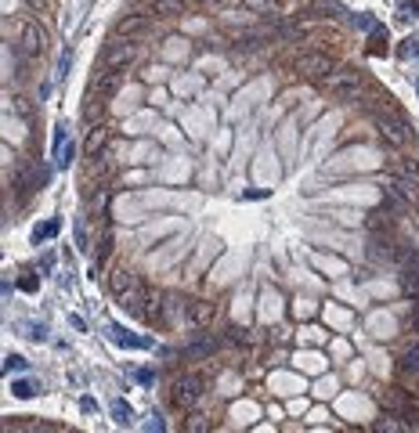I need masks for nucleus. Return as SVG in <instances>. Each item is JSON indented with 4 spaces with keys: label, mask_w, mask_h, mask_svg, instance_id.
I'll use <instances>...</instances> for the list:
<instances>
[{
    "label": "nucleus",
    "mask_w": 419,
    "mask_h": 433,
    "mask_svg": "<svg viewBox=\"0 0 419 433\" xmlns=\"http://www.w3.org/2000/svg\"><path fill=\"white\" fill-rule=\"evenodd\" d=\"M217 350H221V339H217V336H210V332H202L185 354H188V358H210V354H217Z\"/></svg>",
    "instance_id": "obj_15"
},
{
    "label": "nucleus",
    "mask_w": 419,
    "mask_h": 433,
    "mask_svg": "<svg viewBox=\"0 0 419 433\" xmlns=\"http://www.w3.org/2000/svg\"><path fill=\"white\" fill-rule=\"evenodd\" d=\"M387 40H391V37H387V29L376 25L372 33H369V51H372V54H383V51H387Z\"/></svg>",
    "instance_id": "obj_21"
},
{
    "label": "nucleus",
    "mask_w": 419,
    "mask_h": 433,
    "mask_svg": "<svg viewBox=\"0 0 419 433\" xmlns=\"http://www.w3.org/2000/svg\"><path fill=\"white\" fill-rule=\"evenodd\" d=\"M192 329H206L210 322L217 318V303L214 300H188V311H185Z\"/></svg>",
    "instance_id": "obj_11"
},
{
    "label": "nucleus",
    "mask_w": 419,
    "mask_h": 433,
    "mask_svg": "<svg viewBox=\"0 0 419 433\" xmlns=\"http://www.w3.org/2000/svg\"><path fill=\"white\" fill-rule=\"evenodd\" d=\"M398 372H408V376H419V339H412V343L398 354Z\"/></svg>",
    "instance_id": "obj_14"
},
{
    "label": "nucleus",
    "mask_w": 419,
    "mask_h": 433,
    "mask_svg": "<svg viewBox=\"0 0 419 433\" xmlns=\"http://www.w3.org/2000/svg\"><path fill=\"white\" fill-rule=\"evenodd\" d=\"M8 368H11V372H22V368H25V358H22V354H8V358H4V372H8Z\"/></svg>",
    "instance_id": "obj_27"
},
{
    "label": "nucleus",
    "mask_w": 419,
    "mask_h": 433,
    "mask_svg": "<svg viewBox=\"0 0 419 433\" xmlns=\"http://www.w3.org/2000/svg\"><path fill=\"white\" fill-rule=\"evenodd\" d=\"M130 405H127V401H112V419H119V422H130Z\"/></svg>",
    "instance_id": "obj_25"
},
{
    "label": "nucleus",
    "mask_w": 419,
    "mask_h": 433,
    "mask_svg": "<svg viewBox=\"0 0 419 433\" xmlns=\"http://www.w3.org/2000/svg\"><path fill=\"white\" fill-rule=\"evenodd\" d=\"M202 390H206V379H202L199 372H181V376H174V383H170V401H174V408L195 412V405L202 401Z\"/></svg>",
    "instance_id": "obj_1"
},
{
    "label": "nucleus",
    "mask_w": 419,
    "mask_h": 433,
    "mask_svg": "<svg viewBox=\"0 0 419 433\" xmlns=\"http://www.w3.org/2000/svg\"><path fill=\"white\" fill-rule=\"evenodd\" d=\"M351 22H354L358 29H365V33H372V29H376V22H372L369 15H351Z\"/></svg>",
    "instance_id": "obj_28"
},
{
    "label": "nucleus",
    "mask_w": 419,
    "mask_h": 433,
    "mask_svg": "<svg viewBox=\"0 0 419 433\" xmlns=\"http://www.w3.org/2000/svg\"><path fill=\"white\" fill-rule=\"evenodd\" d=\"M18 47H22V54L25 58H40L44 51H47V29L40 25V22H18V40H15Z\"/></svg>",
    "instance_id": "obj_8"
},
{
    "label": "nucleus",
    "mask_w": 419,
    "mask_h": 433,
    "mask_svg": "<svg viewBox=\"0 0 419 433\" xmlns=\"http://www.w3.org/2000/svg\"><path fill=\"white\" fill-rule=\"evenodd\" d=\"M405 329L408 332H419V303H412V315L405 318Z\"/></svg>",
    "instance_id": "obj_29"
},
{
    "label": "nucleus",
    "mask_w": 419,
    "mask_h": 433,
    "mask_svg": "<svg viewBox=\"0 0 419 433\" xmlns=\"http://www.w3.org/2000/svg\"><path fill=\"white\" fill-rule=\"evenodd\" d=\"M398 11H401V18H415L419 15V0H398Z\"/></svg>",
    "instance_id": "obj_26"
},
{
    "label": "nucleus",
    "mask_w": 419,
    "mask_h": 433,
    "mask_svg": "<svg viewBox=\"0 0 419 433\" xmlns=\"http://www.w3.org/2000/svg\"><path fill=\"white\" fill-rule=\"evenodd\" d=\"M138 61V40H123V37H109V44L102 47V69H116L127 73Z\"/></svg>",
    "instance_id": "obj_3"
},
{
    "label": "nucleus",
    "mask_w": 419,
    "mask_h": 433,
    "mask_svg": "<svg viewBox=\"0 0 419 433\" xmlns=\"http://www.w3.org/2000/svg\"><path fill=\"white\" fill-rule=\"evenodd\" d=\"M58 228H62L58 221H44V224H37V228H33V245H44V242H51V238L58 235Z\"/></svg>",
    "instance_id": "obj_19"
},
{
    "label": "nucleus",
    "mask_w": 419,
    "mask_h": 433,
    "mask_svg": "<svg viewBox=\"0 0 419 433\" xmlns=\"http://www.w3.org/2000/svg\"><path fill=\"white\" fill-rule=\"evenodd\" d=\"M102 112H105V102L91 94L87 105H83V123H87V127H95V119H102Z\"/></svg>",
    "instance_id": "obj_20"
},
{
    "label": "nucleus",
    "mask_w": 419,
    "mask_h": 433,
    "mask_svg": "<svg viewBox=\"0 0 419 433\" xmlns=\"http://www.w3.org/2000/svg\"><path fill=\"white\" fill-rule=\"evenodd\" d=\"M372 429H376V433H408V422L398 419V415H391V412H383V415L376 419Z\"/></svg>",
    "instance_id": "obj_16"
},
{
    "label": "nucleus",
    "mask_w": 419,
    "mask_h": 433,
    "mask_svg": "<svg viewBox=\"0 0 419 433\" xmlns=\"http://www.w3.org/2000/svg\"><path fill=\"white\" fill-rule=\"evenodd\" d=\"M231 44H235L238 54H257V51H264L267 44H275V40H272L267 22H260V25H238V29H231Z\"/></svg>",
    "instance_id": "obj_7"
},
{
    "label": "nucleus",
    "mask_w": 419,
    "mask_h": 433,
    "mask_svg": "<svg viewBox=\"0 0 419 433\" xmlns=\"http://www.w3.org/2000/svg\"><path fill=\"white\" fill-rule=\"evenodd\" d=\"M210 4H217V0H210Z\"/></svg>",
    "instance_id": "obj_33"
},
{
    "label": "nucleus",
    "mask_w": 419,
    "mask_h": 433,
    "mask_svg": "<svg viewBox=\"0 0 419 433\" xmlns=\"http://www.w3.org/2000/svg\"><path fill=\"white\" fill-rule=\"evenodd\" d=\"M76 245L80 250H91V238H87V216H76Z\"/></svg>",
    "instance_id": "obj_23"
},
{
    "label": "nucleus",
    "mask_w": 419,
    "mask_h": 433,
    "mask_svg": "<svg viewBox=\"0 0 419 433\" xmlns=\"http://www.w3.org/2000/svg\"><path fill=\"white\" fill-rule=\"evenodd\" d=\"M145 433H163V426L156 422V415H152V422H145Z\"/></svg>",
    "instance_id": "obj_32"
},
{
    "label": "nucleus",
    "mask_w": 419,
    "mask_h": 433,
    "mask_svg": "<svg viewBox=\"0 0 419 433\" xmlns=\"http://www.w3.org/2000/svg\"><path fill=\"white\" fill-rule=\"evenodd\" d=\"M119 87H123V73L98 69V73H95V83H91V94H95V98H112Z\"/></svg>",
    "instance_id": "obj_13"
},
{
    "label": "nucleus",
    "mask_w": 419,
    "mask_h": 433,
    "mask_svg": "<svg viewBox=\"0 0 419 433\" xmlns=\"http://www.w3.org/2000/svg\"><path fill=\"white\" fill-rule=\"evenodd\" d=\"M210 429H214V419L206 412H188L185 415V433H210Z\"/></svg>",
    "instance_id": "obj_18"
},
{
    "label": "nucleus",
    "mask_w": 419,
    "mask_h": 433,
    "mask_svg": "<svg viewBox=\"0 0 419 433\" xmlns=\"http://www.w3.org/2000/svg\"><path fill=\"white\" fill-rule=\"evenodd\" d=\"M376 134L387 148H405L408 145V123L401 112H394V105L387 109L383 116H376Z\"/></svg>",
    "instance_id": "obj_6"
},
{
    "label": "nucleus",
    "mask_w": 419,
    "mask_h": 433,
    "mask_svg": "<svg viewBox=\"0 0 419 433\" xmlns=\"http://www.w3.org/2000/svg\"><path fill=\"white\" fill-rule=\"evenodd\" d=\"M105 148H109V127H105V123H95V127H87V138H83V159H98Z\"/></svg>",
    "instance_id": "obj_12"
},
{
    "label": "nucleus",
    "mask_w": 419,
    "mask_h": 433,
    "mask_svg": "<svg viewBox=\"0 0 419 433\" xmlns=\"http://www.w3.org/2000/svg\"><path fill=\"white\" fill-rule=\"evenodd\" d=\"M109 332H112V343H116V347H127V350H138V347H148V339H138V336H130L127 329H119V325H112Z\"/></svg>",
    "instance_id": "obj_17"
},
{
    "label": "nucleus",
    "mask_w": 419,
    "mask_h": 433,
    "mask_svg": "<svg viewBox=\"0 0 419 433\" xmlns=\"http://www.w3.org/2000/svg\"><path fill=\"white\" fill-rule=\"evenodd\" d=\"M33 433H62V429H58L54 422H37V429Z\"/></svg>",
    "instance_id": "obj_31"
},
{
    "label": "nucleus",
    "mask_w": 419,
    "mask_h": 433,
    "mask_svg": "<svg viewBox=\"0 0 419 433\" xmlns=\"http://www.w3.org/2000/svg\"><path fill=\"white\" fill-rule=\"evenodd\" d=\"M18 286H22V293H37V286H40V278H29V274H25V278H22V282H18Z\"/></svg>",
    "instance_id": "obj_30"
},
{
    "label": "nucleus",
    "mask_w": 419,
    "mask_h": 433,
    "mask_svg": "<svg viewBox=\"0 0 419 433\" xmlns=\"http://www.w3.org/2000/svg\"><path fill=\"white\" fill-rule=\"evenodd\" d=\"M152 22L156 18H148V15H138V11H123V18L116 22L112 29V37H123V40H138L145 33H152Z\"/></svg>",
    "instance_id": "obj_9"
},
{
    "label": "nucleus",
    "mask_w": 419,
    "mask_h": 433,
    "mask_svg": "<svg viewBox=\"0 0 419 433\" xmlns=\"http://www.w3.org/2000/svg\"><path fill=\"white\" fill-rule=\"evenodd\" d=\"M134 289H141V278L130 271V267H112V274H109V293L119 300V296H127V293H134Z\"/></svg>",
    "instance_id": "obj_10"
},
{
    "label": "nucleus",
    "mask_w": 419,
    "mask_h": 433,
    "mask_svg": "<svg viewBox=\"0 0 419 433\" xmlns=\"http://www.w3.org/2000/svg\"><path fill=\"white\" fill-rule=\"evenodd\" d=\"M379 408L391 412V415H398V419H405L408 426L419 422V405L412 401V394H408L405 386H387V390L379 394Z\"/></svg>",
    "instance_id": "obj_5"
},
{
    "label": "nucleus",
    "mask_w": 419,
    "mask_h": 433,
    "mask_svg": "<svg viewBox=\"0 0 419 433\" xmlns=\"http://www.w3.org/2000/svg\"><path fill=\"white\" fill-rule=\"evenodd\" d=\"M333 69H336V61H333V54H325V51H300L293 58V73H300L304 80H329L333 76Z\"/></svg>",
    "instance_id": "obj_4"
},
{
    "label": "nucleus",
    "mask_w": 419,
    "mask_h": 433,
    "mask_svg": "<svg viewBox=\"0 0 419 433\" xmlns=\"http://www.w3.org/2000/svg\"><path fill=\"white\" fill-rule=\"evenodd\" d=\"M11 394L25 401V397H33V394H40V383H33V379H18V383L11 386Z\"/></svg>",
    "instance_id": "obj_22"
},
{
    "label": "nucleus",
    "mask_w": 419,
    "mask_h": 433,
    "mask_svg": "<svg viewBox=\"0 0 419 433\" xmlns=\"http://www.w3.org/2000/svg\"><path fill=\"white\" fill-rule=\"evenodd\" d=\"M37 422H22V419H8L4 422V433H33Z\"/></svg>",
    "instance_id": "obj_24"
},
{
    "label": "nucleus",
    "mask_w": 419,
    "mask_h": 433,
    "mask_svg": "<svg viewBox=\"0 0 419 433\" xmlns=\"http://www.w3.org/2000/svg\"><path fill=\"white\" fill-rule=\"evenodd\" d=\"M362 83H365L362 69L344 66V69H333V76L325 80V94L333 98V102H354L358 90H362Z\"/></svg>",
    "instance_id": "obj_2"
}]
</instances>
